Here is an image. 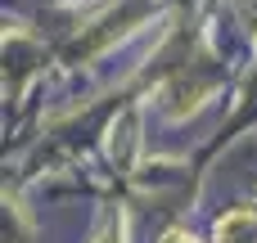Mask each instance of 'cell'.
I'll use <instances>...</instances> for the list:
<instances>
[{
  "instance_id": "cell-3",
  "label": "cell",
  "mask_w": 257,
  "mask_h": 243,
  "mask_svg": "<svg viewBox=\"0 0 257 243\" xmlns=\"http://www.w3.org/2000/svg\"><path fill=\"white\" fill-rule=\"evenodd\" d=\"M99 243H113V239H99Z\"/></svg>"
},
{
  "instance_id": "cell-2",
  "label": "cell",
  "mask_w": 257,
  "mask_h": 243,
  "mask_svg": "<svg viewBox=\"0 0 257 243\" xmlns=\"http://www.w3.org/2000/svg\"><path fill=\"white\" fill-rule=\"evenodd\" d=\"M158 243H199V239H194L190 230H181V225H172V230H163V239H158Z\"/></svg>"
},
{
  "instance_id": "cell-1",
  "label": "cell",
  "mask_w": 257,
  "mask_h": 243,
  "mask_svg": "<svg viewBox=\"0 0 257 243\" xmlns=\"http://www.w3.org/2000/svg\"><path fill=\"white\" fill-rule=\"evenodd\" d=\"M212 243H257V212L253 207H235L212 225Z\"/></svg>"
}]
</instances>
